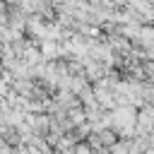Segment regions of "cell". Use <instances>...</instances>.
I'll use <instances>...</instances> for the list:
<instances>
[{"instance_id":"obj_1","label":"cell","mask_w":154,"mask_h":154,"mask_svg":"<svg viewBox=\"0 0 154 154\" xmlns=\"http://www.w3.org/2000/svg\"><path fill=\"white\" fill-rule=\"evenodd\" d=\"M111 118H113V125H116V130H118V132H123V135H130V132L135 130L137 116H135V111H132L130 106L116 108V113H113Z\"/></svg>"},{"instance_id":"obj_2","label":"cell","mask_w":154,"mask_h":154,"mask_svg":"<svg viewBox=\"0 0 154 154\" xmlns=\"http://www.w3.org/2000/svg\"><path fill=\"white\" fill-rule=\"evenodd\" d=\"M137 38H140L142 43H147V46H152V43H154V29H140V34H137Z\"/></svg>"}]
</instances>
